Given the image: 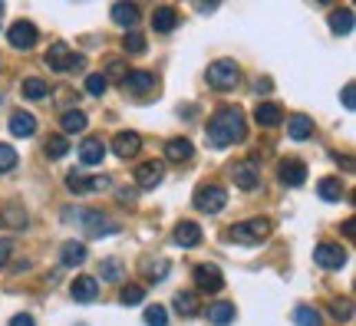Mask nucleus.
<instances>
[{"label":"nucleus","mask_w":356,"mask_h":326,"mask_svg":"<svg viewBox=\"0 0 356 326\" xmlns=\"http://www.w3.org/2000/svg\"><path fill=\"white\" fill-rule=\"evenodd\" d=\"M10 168H17L14 145H0V172H10Z\"/></svg>","instance_id":"58836bf2"},{"label":"nucleus","mask_w":356,"mask_h":326,"mask_svg":"<svg viewBox=\"0 0 356 326\" xmlns=\"http://www.w3.org/2000/svg\"><path fill=\"white\" fill-rule=\"evenodd\" d=\"M152 27L159 30V33H172L178 27V14L172 7H159V10H152Z\"/></svg>","instance_id":"5701e85b"},{"label":"nucleus","mask_w":356,"mask_h":326,"mask_svg":"<svg viewBox=\"0 0 356 326\" xmlns=\"http://www.w3.org/2000/svg\"><path fill=\"white\" fill-rule=\"evenodd\" d=\"M254 89H257V92H270V79H257Z\"/></svg>","instance_id":"de8ad7c7"},{"label":"nucleus","mask_w":356,"mask_h":326,"mask_svg":"<svg viewBox=\"0 0 356 326\" xmlns=\"http://www.w3.org/2000/svg\"><path fill=\"white\" fill-rule=\"evenodd\" d=\"M330 27H333V33L346 37V33L353 30V10H350V7H343V10H333V14H330Z\"/></svg>","instance_id":"cd10ccee"},{"label":"nucleus","mask_w":356,"mask_h":326,"mask_svg":"<svg viewBox=\"0 0 356 326\" xmlns=\"http://www.w3.org/2000/svg\"><path fill=\"white\" fill-rule=\"evenodd\" d=\"M106 159V145H103V139H83V145H79V162L83 165H103Z\"/></svg>","instance_id":"f3484780"},{"label":"nucleus","mask_w":356,"mask_h":326,"mask_svg":"<svg viewBox=\"0 0 356 326\" xmlns=\"http://www.w3.org/2000/svg\"><path fill=\"white\" fill-rule=\"evenodd\" d=\"M290 320H294L297 326H320V313L313 310V307H297Z\"/></svg>","instance_id":"2f4dec72"},{"label":"nucleus","mask_w":356,"mask_h":326,"mask_svg":"<svg viewBox=\"0 0 356 326\" xmlns=\"http://www.w3.org/2000/svg\"><path fill=\"white\" fill-rule=\"evenodd\" d=\"M146 326H168V313H165V307H148L146 310Z\"/></svg>","instance_id":"e433bc0d"},{"label":"nucleus","mask_w":356,"mask_h":326,"mask_svg":"<svg viewBox=\"0 0 356 326\" xmlns=\"http://www.w3.org/2000/svg\"><path fill=\"white\" fill-rule=\"evenodd\" d=\"M119 300L126 303V307H135V303H142L146 300V287H139V283H129L122 294H119Z\"/></svg>","instance_id":"f704fd0d"},{"label":"nucleus","mask_w":356,"mask_h":326,"mask_svg":"<svg viewBox=\"0 0 356 326\" xmlns=\"http://www.w3.org/2000/svg\"><path fill=\"white\" fill-rule=\"evenodd\" d=\"M59 125H63V132H83V129H86V112L70 109V112H63Z\"/></svg>","instance_id":"c85d7f7f"},{"label":"nucleus","mask_w":356,"mask_h":326,"mask_svg":"<svg viewBox=\"0 0 356 326\" xmlns=\"http://www.w3.org/2000/svg\"><path fill=\"white\" fill-rule=\"evenodd\" d=\"M237 79H241V66L235 59H215L208 66V86L218 89V92H231L237 86Z\"/></svg>","instance_id":"f03ea898"},{"label":"nucleus","mask_w":356,"mask_h":326,"mask_svg":"<svg viewBox=\"0 0 356 326\" xmlns=\"http://www.w3.org/2000/svg\"><path fill=\"white\" fill-rule=\"evenodd\" d=\"M70 152V139L66 135H53L50 142H46V159H63Z\"/></svg>","instance_id":"473e14b6"},{"label":"nucleus","mask_w":356,"mask_h":326,"mask_svg":"<svg viewBox=\"0 0 356 326\" xmlns=\"http://www.w3.org/2000/svg\"><path fill=\"white\" fill-rule=\"evenodd\" d=\"M66 188L73 194H86V192H106L109 188V178H86L83 172H70L66 175Z\"/></svg>","instance_id":"9d476101"},{"label":"nucleus","mask_w":356,"mask_h":326,"mask_svg":"<svg viewBox=\"0 0 356 326\" xmlns=\"http://www.w3.org/2000/svg\"><path fill=\"white\" fill-rule=\"evenodd\" d=\"M79 224H83V231H86L89 237H103V234H116L122 224L112 221V218H106L103 211H92V207H86L83 214H79Z\"/></svg>","instance_id":"39448f33"},{"label":"nucleus","mask_w":356,"mask_h":326,"mask_svg":"<svg viewBox=\"0 0 356 326\" xmlns=\"http://www.w3.org/2000/svg\"><path fill=\"white\" fill-rule=\"evenodd\" d=\"M254 119H257L261 125H281V122H284V112H281V105L261 103L257 109H254Z\"/></svg>","instance_id":"a878e982"},{"label":"nucleus","mask_w":356,"mask_h":326,"mask_svg":"<svg viewBox=\"0 0 356 326\" xmlns=\"http://www.w3.org/2000/svg\"><path fill=\"white\" fill-rule=\"evenodd\" d=\"M192 155H195V145L188 139H168V142H165V159H168V162L181 165V162H188Z\"/></svg>","instance_id":"a211bd4d"},{"label":"nucleus","mask_w":356,"mask_h":326,"mask_svg":"<svg viewBox=\"0 0 356 326\" xmlns=\"http://www.w3.org/2000/svg\"><path fill=\"white\" fill-rule=\"evenodd\" d=\"M10 132H14L17 139H30V135L37 132V119L30 116V112H14V116H10Z\"/></svg>","instance_id":"412c9836"},{"label":"nucleus","mask_w":356,"mask_h":326,"mask_svg":"<svg viewBox=\"0 0 356 326\" xmlns=\"http://www.w3.org/2000/svg\"><path fill=\"white\" fill-rule=\"evenodd\" d=\"M146 277L148 281H165V277H168V261H152V264L146 267Z\"/></svg>","instance_id":"4c0bfd02"},{"label":"nucleus","mask_w":356,"mask_h":326,"mask_svg":"<svg viewBox=\"0 0 356 326\" xmlns=\"http://www.w3.org/2000/svg\"><path fill=\"white\" fill-rule=\"evenodd\" d=\"M10 326H37V320L30 313H17L14 320H10Z\"/></svg>","instance_id":"a18cd8bd"},{"label":"nucleus","mask_w":356,"mask_h":326,"mask_svg":"<svg viewBox=\"0 0 356 326\" xmlns=\"http://www.w3.org/2000/svg\"><path fill=\"white\" fill-rule=\"evenodd\" d=\"M109 76H122V79H126V70H122V63H112V66H109ZM109 76H106V79H109Z\"/></svg>","instance_id":"49530a36"},{"label":"nucleus","mask_w":356,"mask_h":326,"mask_svg":"<svg viewBox=\"0 0 356 326\" xmlns=\"http://www.w3.org/2000/svg\"><path fill=\"white\" fill-rule=\"evenodd\" d=\"M106 89H109V79H106V73L86 76V92H89V96H103Z\"/></svg>","instance_id":"c9c22d12"},{"label":"nucleus","mask_w":356,"mask_h":326,"mask_svg":"<svg viewBox=\"0 0 356 326\" xmlns=\"http://www.w3.org/2000/svg\"><path fill=\"white\" fill-rule=\"evenodd\" d=\"M70 294H73L76 303H92V300L99 296V281H96V277H76Z\"/></svg>","instance_id":"dca6fc26"},{"label":"nucleus","mask_w":356,"mask_h":326,"mask_svg":"<svg viewBox=\"0 0 356 326\" xmlns=\"http://www.w3.org/2000/svg\"><path fill=\"white\" fill-rule=\"evenodd\" d=\"M175 244L178 247H198L201 244V227L195 221H181L175 227Z\"/></svg>","instance_id":"6ab92c4d"},{"label":"nucleus","mask_w":356,"mask_h":326,"mask_svg":"<svg viewBox=\"0 0 356 326\" xmlns=\"http://www.w3.org/2000/svg\"><path fill=\"white\" fill-rule=\"evenodd\" d=\"M103 281H109V283L122 281V264H119V261H106L103 264Z\"/></svg>","instance_id":"ea45409f"},{"label":"nucleus","mask_w":356,"mask_h":326,"mask_svg":"<svg viewBox=\"0 0 356 326\" xmlns=\"http://www.w3.org/2000/svg\"><path fill=\"white\" fill-rule=\"evenodd\" d=\"M112 20H116L119 27L132 30L135 23H139V7H135V3H116V7H112Z\"/></svg>","instance_id":"393cba45"},{"label":"nucleus","mask_w":356,"mask_h":326,"mask_svg":"<svg viewBox=\"0 0 356 326\" xmlns=\"http://www.w3.org/2000/svg\"><path fill=\"white\" fill-rule=\"evenodd\" d=\"M195 287L205 290V294H218V290H224L221 270H218L215 264H198L195 267Z\"/></svg>","instance_id":"6e6552de"},{"label":"nucleus","mask_w":356,"mask_h":326,"mask_svg":"<svg viewBox=\"0 0 356 326\" xmlns=\"http://www.w3.org/2000/svg\"><path fill=\"white\" fill-rule=\"evenodd\" d=\"M340 99H343V109H350V112H353V109H356V86H353V83H346V86H343Z\"/></svg>","instance_id":"79ce46f5"},{"label":"nucleus","mask_w":356,"mask_h":326,"mask_svg":"<svg viewBox=\"0 0 356 326\" xmlns=\"http://www.w3.org/2000/svg\"><path fill=\"white\" fill-rule=\"evenodd\" d=\"M86 261V244H79V241H70V244H63V251H59V264L63 267H76Z\"/></svg>","instance_id":"4be33fe9"},{"label":"nucleus","mask_w":356,"mask_h":326,"mask_svg":"<svg viewBox=\"0 0 356 326\" xmlns=\"http://www.w3.org/2000/svg\"><path fill=\"white\" fill-rule=\"evenodd\" d=\"M317 192H320V198H324V201H340V198H343V185L337 181V178H324V181L317 185Z\"/></svg>","instance_id":"7c9ffc66"},{"label":"nucleus","mask_w":356,"mask_h":326,"mask_svg":"<svg viewBox=\"0 0 356 326\" xmlns=\"http://www.w3.org/2000/svg\"><path fill=\"white\" fill-rule=\"evenodd\" d=\"M122 50L126 53H146V40H142V33H135V30H129L126 37H122Z\"/></svg>","instance_id":"72a5a7b5"},{"label":"nucleus","mask_w":356,"mask_h":326,"mask_svg":"<svg viewBox=\"0 0 356 326\" xmlns=\"http://www.w3.org/2000/svg\"><path fill=\"white\" fill-rule=\"evenodd\" d=\"M0 14H3V3H0Z\"/></svg>","instance_id":"09e8293b"},{"label":"nucleus","mask_w":356,"mask_h":326,"mask_svg":"<svg viewBox=\"0 0 356 326\" xmlns=\"http://www.w3.org/2000/svg\"><path fill=\"white\" fill-rule=\"evenodd\" d=\"M0 218H3L7 224H17V227H20V224H27V214H20V207H10V211H7V214H0Z\"/></svg>","instance_id":"37998d69"},{"label":"nucleus","mask_w":356,"mask_h":326,"mask_svg":"<svg viewBox=\"0 0 356 326\" xmlns=\"http://www.w3.org/2000/svg\"><path fill=\"white\" fill-rule=\"evenodd\" d=\"M10 251H14V241H10V237H0V267L10 261Z\"/></svg>","instance_id":"c03bdc74"},{"label":"nucleus","mask_w":356,"mask_h":326,"mask_svg":"<svg viewBox=\"0 0 356 326\" xmlns=\"http://www.w3.org/2000/svg\"><path fill=\"white\" fill-rule=\"evenodd\" d=\"M313 261L324 267V270H340V267L346 264V251H343L340 244H330V241H324V244H317Z\"/></svg>","instance_id":"0eeeda50"},{"label":"nucleus","mask_w":356,"mask_h":326,"mask_svg":"<svg viewBox=\"0 0 356 326\" xmlns=\"http://www.w3.org/2000/svg\"><path fill=\"white\" fill-rule=\"evenodd\" d=\"M281 181L284 185H290V188H300L304 181H307V165L300 162V159H284L281 162Z\"/></svg>","instance_id":"ddd939ff"},{"label":"nucleus","mask_w":356,"mask_h":326,"mask_svg":"<svg viewBox=\"0 0 356 326\" xmlns=\"http://www.w3.org/2000/svg\"><path fill=\"white\" fill-rule=\"evenodd\" d=\"M235 303H211V307H208V320H211V323L215 326H228V323H235Z\"/></svg>","instance_id":"b1692460"},{"label":"nucleus","mask_w":356,"mask_h":326,"mask_svg":"<svg viewBox=\"0 0 356 326\" xmlns=\"http://www.w3.org/2000/svg\"><path fill=\"white\" fill-rule=\"evenodd\" d=\"M165 178V165L162 162H146L135 168V185L142 188V192H152V188H159V181Z\"/></svg>","instance_id":"9b49d317"},{"label":"nucleus","mask_w":356,"mask_h":326,"mask_svg":"<svg viewBox=\"0 0 356 326\" xmlns=\"http://www.w3.org/2000/svg\"><path fill=\"white\" fill-rule=\"evenodd\" d=\"M224 205H228V192L221 185H201L195 192V207L205 214H218V211H224Z\"/></svg>","instance_id":"20e7f679"},{"label":"nucleus","mask_w":356,"mask_h":326,"mask_svg":"<svg viewBox=\"0 0 356 326\" xmlns=\"http://www.w3.org/2000/svg\"><path fill=\"white\" fill-rule=\"evenodd\" d=\"M244 132H248V125H244V116L231 109V105H224L218 109L211 122H208V142L215 148H228V145H237V142H244Z\"/></svg>","instance_id":"f257e3e1"},{"label":"nucleus","mask_w":356,"mask_h":326,"mask_svg":"<svg viewBox=\"0 0 356 326\" xmlns=\"http://www.w3.org/2000/svg\"><path fill=\"white\" fill-rule=\"evenodd\" d=\"M139 148H142L139 132H116V139H112V152H116L119 159H135Z\"/></svg>","instance_id":"4468645a"},{"label":"nucleus","mask_w":356,"mask_h":326,"mask_svg":"<svg viewBox=\"0 0 356 326\" xmlns=\"http://www.w3.org/2000/svg\"><path fill=\"white\" fill-rule=\"evenodd\" d=\"M20 92H23L27 99H43L46 92H50V83H46V79H37V76H30V79H23Z\"/></svg>","instance_id":"c756f323"},{"label":"nucleus","mask_w":356,"mask_h":326,"mask_svg":"<svg viewBox=\"0 0 356 326\" xmlns=\"http://www.w3.org/2000/svg\"><path fill=\"white\" fill-rule=\"evenodd\" d=\"M122 86H126V92H132V96H148L155 89V76L146 73V70H132V73H126Z\"/></svg>","instance_id":"f8f14e48"},{"label":"nucleus","mask_w":356,"mask_h":326,"mask_svg":"<svg viewBox=\"0 0 356 326\" xmlns=\"http://www.w3.org/2000/svg\"><path fill=\"white\" fill-rule=\"evenodd\" d=\"M267 234H270L267 218H254V221H241L228 227V241H235V244H261Z\"/></svg>","instance_id":"7ed1b4c3"},{"label":"nucleus","mask_w":356,"mask_h":326,"mask_svg":"<svg viewBox=\"0 0 356 326\" xmlns=\"http://www.w3.org/2000/svg\"><path fill=\"white\" fill-rule=\"evenodd\" d=\"M287 132H290V139H297V142L310 139V132H313V119H310V116H304V112H297V116L287 119Z\"/></svg>","instance_id":"aec40b11"},{"label":"nucleus","mask_w":356,"mask_h":326,"mask_svg":"<svg viewBox=\"0 0 356 326\" xmlns=\"http://www.w3.org/2000/svg\"><path fill=\"white\" fill-rule=\"evenodd\" d=\"M7 40H10V46L14 50H30V46H37V27L30 23V20H17L14 27L7 30Z\"/></svg>","instance_id":"1a4fd4ad"},{"label":"nucleus","mask_w":356,"mask_h":326,"mask_svg":"<svg viewBox=\"0 0 356 326\" xmlns=\"http://www.w3.org/2000/svg\"><path fill=\"white\" fill-rule=\"evenodd\" d=\"M330 310L337 313V320H350V316H353V303H350V300H333Z\"/></svg>","instance_id":"a19ab883"},{"label":"nucleus","mask_w":356,"mask_h":326,"mask_svg":"<svg viewBox=\"0 0 356 326\" xmlns=\"http://www.w3.org/2000/svg\"><path fill=\"white\" fill-rule=\"evenodd\" d=\"M235 185L241 192H254L257 185H261V178H257V168H254L251 159H244V162L235 165Z\"/></svg>","instance_id":"2eb2a0df"},{"label":"nucleus","mask_w":356,"mask_h":326,"mask_svg":"<svg viewBox=\"0 0 356 326\" xmlns=\"http://www.w3.org/2000/svg\"><path fill=\"white\" fill-rule=\"evenodd\" d=\"M46 66H50L53 73H66V70H79L83 59L76 57L66 43H53L50 46V53H46Z\"/></svg>","instance_id":"423d86ee"},{"label":"nucleus","mask_w":356,"mask_h":326,"mask_svg":"<svg viewBox=\"0 0 356 326\" xmlns=\"http://www.w3.org/2000/svg\"><path fill=\"white\" fill-rule=\"evenodd\" d=\"M175 310L181 313V316H198V310H201L198 294H195V290H181V294L175 296Z\"/></svg>","instance_id":"bb28decb"}]
</instances>
